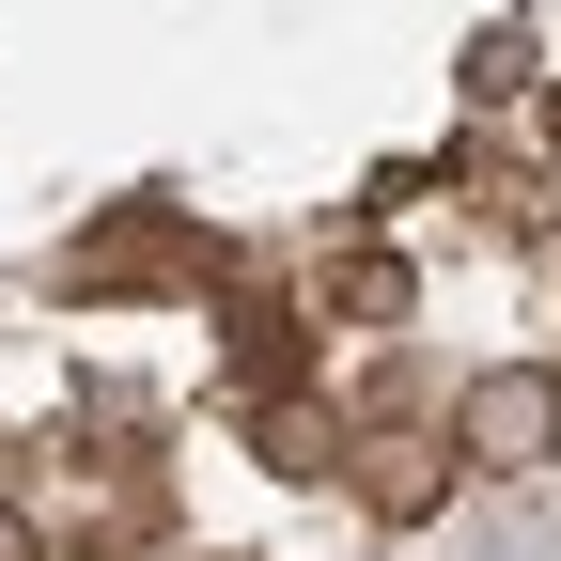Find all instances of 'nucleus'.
Segmentation results:
<instances>
[{
	"label": "nucleus",
	"mask_w": 561,
	"mask_h": 561,
	"mask_svg": "<svg viewBox=\"0 0 561 561\" xmlns=\"http://www.w3.org/2000/svg\"><path fill=\"white\" fill-rule=\"evenodd\" d=\"M343 483H359V515L375 530H421L468 483V453H453V405H375L359 437H343Z\"/></svg>",
	"instance_id": "obj_1"
},
{
	"label": "nucleus",
	"mask_w": 561,
	"mask_h": 561,
	"mask_svg": "<svg viewBox=\"0 0 561 561\" xmlns=\"http://www.w3.org/2000/svg\"><path fill=\"white\" fill-rule=\"evenodd\" d=\"M453 453H468V468H546V453H561V375H546V359L468 375V390H453Z\"/></svg>",
	"instance_id": "obj_2"
},
{
	"label": "nucleus",
	"mask_w": 561,
	"mask_h": 561,
	"mask_svg": "<svg viewBox=\"0 0 561 561\" xmlns=\"http://www.w3.org/2000/svg\"><path fill=\"white\" fill-rule=\"evenodd\" d=\"M79 280H219V265L187 219H110V234H79Z\"/></svg>",
	"instance_id": "obj_3"
},
{
	"label": "nucleus",
	"mask_w": 561,
	"mask_h": 561,
	"mask_svg": "<svg viewBox=\"0 0 561 561\" xmlns=\"http://www.w3.org/2000/svg\"><path fill=\"white\" fill-rule=\"evenodd\" d=\"M250 453H265V468H297V483H312V468H343V421H328L312 390H265V405H250Z\"/></svg>",
	"instance_id": "obj_4"
},
{
	"label": "nucleus",
	"mask_w": 561,
	"mask_h": 561,
	"mask_svg": "<svg viewBox=\"0 0 561 561\" xmlns=\"http://www.w3.org/2000/svg\"><path fill=\"white\" fill-rule=\"evenodd\" d=\"M312 297H328V312H359V328H375V312H405V250H375V234H343Z\"/></svg>",
	"instance_id": "obj_5"
},
{
	"label": "nucleus",
	"mask_w": 561,
	"mask_h": 561,
	"mask_svg": "<svg viewBox=\"0 0 561 561\" xmlns=\"http://www.w3.org/2000/svg\"><path fill=\"white\" fill-rule=\"evenodd\" d=\"M0 561H47V530H32V500L0 483Z\"/></svg>",
	"instance_id": "obj_6"
}]
</instances>
